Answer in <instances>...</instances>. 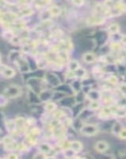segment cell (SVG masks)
I'll return each instance as SVG.
<instances>
[{
  "label": "cell",
  "mask_w": 126,
  "mask_h": 159,
  "mask_svg": "<svg viewBox=\"0 0 126 159\" xmlns=\"http://www.w3.org/2000/svg\"><path fill=\"white\" fill-rule=\"evenodd\" d=\"M22 94V88L18 85L12 84V85L8 86L5 91L3 95L6 96L7 99H14L17 98L20 96Z\"/></svg>",
  "instance_id": "obj_1"
},
{
  "label": "cell",
  "mask_w": 126,
  "mask_h": 159,
  "mask_svg": "<svg viewBox=\"0 0 126 159\" xmlns=\"http://www.w3.org/2000/svg\"><path fill=\"white\" fill-rule=\"evenodd\" d=\"M80 133L86 136H94L98 132V127L95 124H85L80 128Z\"/></svg>",
  "instance_id": "obj_2"
},
{
  "label": "cell",
  "mask_w": 126,
  "mask_h": 159,
  "mask_svg": "<svg viewBox=\"0 0 126 159\" xmlns=\"http://www.w3.org/2000/svg\"><path fill=\"white\" fill-rule=\"evenodd\" d=\"M106 21V19L103 16L95 14L89 17L86 20V23L90 25H101L103 24Z\"/></svg>",
  "instance_id": "obj_3"
},
{
  "label": "cell",
  "mask_w": 126,
  "mask_h": 159,
  "mask_svg": "<svg viewBox=\"0 0 126 159\" xmlns=\"http://www.w3.org/2000/svg\"><path fill=\"white\" fill-rule=\"evenodd\" d=\"M45 80L52 87H58L60 84V79L57 77L56 75H54L53 73H48L45 75Z\"/></svg>",
  "instance_id": "obj_4"
},
{
  "label": "cell",
  "mask_w": 126,
  "mask_h": 159,
  "mask_svg": "<svg viewBox=\"0 0 126 159\" xmlns=\"http://www.w3.org/2000/svg\"><path fill=\"white\" fill-rule=\"evenodd\" d=\"M0 20H2L3 22L6 23H10V22H15L17 20V15L14 13H2L0 14Z\"/></svg>",
  "instance_id": "obj_5"
},
{
  "label": "cell",
  "mask_w": 126,
  "mask_h": 159,
  "mask_svg": "<svg viewBox=\"0 0 126 159\" xmlns=\"http://www.w3.org/2000/svg\"><path fill=\"white\" fill-rule=\"evenodd\" d=\"M16 61H17V63H18L19 69H20L21 72L26 73V72H29V65L28 62H27L24 58H22V57H20Z\"/></svg>",
  "instance_id": "obj_6"
},
{
  "label": "cell",
  "mask_w": 126,
  "mask_h": 159,
  "mask_svg": "<svg viewBox=\"0 0 126 159\" xmlns=\"http://www.w3.org/2000/svg\"><path fill=\"white\" fill-rule=\"evenodd\" d=\"M52 93L50 90H41L39 93V98L41 102H47L50 100L52 96Z\"/></svg>",
  "instance_id": "obj_7"
},
{
  "label": "cell",
  "mask_w": 126,
  "mask_h": 159,
  "mask_svg": "<svg viewBox=\"0 0 126 159\" xmlns=\"http://www.w3.org/2000/svg\"><path fill=\"white\" fill-rule=\"evenodd\" d=\"M108 148H109V144L105 141H98V143H96L95 144V149L100 153L105 152L106 150H107Z\"/></svg>",
  "instance_id": "obj_8"
},
{
  "label": "cell",
  "mask_w": 126,
  "mask_h": 159,
  "mask_svg": "<svg viewBox=\"0 0 126 159\" xmlns=\"http://www.w3.org/2000/svg\"><path fill=\"white\" fill-rule=\"evenodd\" d=\"M2 73H3L4 77H6V78H12L15 75V71L10 67L4 66L3 70H2Z\"/></svg>",
  "instance_id": "obj_9"
},
{
  "label": "cell",
  "mask_w": 126,
  "mask_h": 159,
  "mask_svg": "<svg viewBox=\"0 0 126 159\" xmlns=\"http://www.w3.org/2000/svg\"><path fill=\"white\" fill-rule=\"evenodd\" d=\"M101 97V94L97 90H90L87 93V98L90 100H99Z\"/></svg>",
  "instance_id": "obj_10"
},
{
  "label": "cell",
  "mask_w": 126,
  "mask_h": 159,
  "mask_svg": "<svg viewBox=\"0 0 126 159\" xmlns=\"http://www.w3.org/2000/svg\"><path fill=\"white\" fill-rule=\"evenodd\" d=\"M82 60L85 63L91 64L96 60V57L93 53H86L82 56Z\"/></svg>",
  "instance_id": "obj_11"
},
{
  "label": "cell",
  "mask_w": 126,
  "mask_h": 159,
  "mask_svg": "<svg viewBox=\"0 0 126 159\" xmlns=\"http://www.w3.org/2000/svg\"><path fill=\"white\" fill-rule=\"evenodd\" d=\"M70 148L77 154L80 152L82 149V144L79 141H72L70 143Z\"/></svg>",
  "instance_id": "obj_12"
},
{
  "label": "cell",
  "mask_w": 126,
  "mask_h": 159,
  "mask_svg": "<svg viewBox=\"0 0 126 159\" xmlns=\"http://www.w3.org/2000/svg\"><path fill=\"white\" fill-rule=\"evenodd\" d=\"M52 149V146L48 143H41V145L39 146V150H40V152H41V154H44V155L48 154Z\"/></svg>",
  "instance_id": "obj_13"
},
{
  "label": "cell",
  "mask_w": 126,
  "mask_h": 159,
  "mask_svg": "<svg viewBox=\"0 0 126 159\" xmlns=\"http://www.w3.org/2000/svg\"><path fill=\"white\" fill-rule=\"evenodd\" d=\"M44 109L48 112H54V111L57 110V104L54 101H48L45 102V105H44Z\"/></svg>",
  "instance_id": "obj_14"
},
{
  "label": "cell",
  "mask_w": 126,
  "mask_h": 159,
  "mask_svg": "<svg viewBox=\"0 0 126 159\" xmlns=\"http://www.w3.org/2000/svg\"><path fill=\"white\" fill-rule=\"evenodd\" d=\"M108 31L111 35L117 34L120 31V26L117 23H112L108 26Z\"/></svg>",
  "instance_id": "obj_15"
},
{
  "label": "cell",
  "mask_w": 126,
  "mask_h": 159,
  "mask_svg": "<svg viewBox=\"0 0 126 159\" xmlns=\"http://www.w3.org/2000/svg\"><path fill=\"white\" fill-rule=\"evenodd\" d=\"M16 129H19V130H23V128H25V125H26V121L25 120V119H23L22 117L17 118L15 120Z\"/></svg>",
  "instance_id": "obj_16"
},
{
  "label": "cell",
  "mask_w": 126,
  "mask_h": 159,
  "mask_svg": "<svg viewBox=\"0 0 126 159\" xmlns=\"http://www.w3.org/2000/svg\"><path fill=\"white\" fill-rule=\"evenodd\" d=\"M80 67V64H79V61H77L76 60H69L68 63H67V68H68V70L72 71V72H76V70L79 69Z\"/></svg>",
  "instance_id": "obj_17"
},
{
  "label": "cell",
  "mask_w": 126,
  "mask_h": 159,
  "mask_svg": "<svg viewBox=\"0 0 126 159\" xmlns=\"http://www.w3.org/2000/svg\"><path fill=\"white\" fill-rule=\"evenodd\" d=\"M48 10H49L52 17H57V16L60 15V13H61V9L57 6H51L50 8L48 9Z\"/></svg>",
  "instance_id": "obj_18"
},
{
  "label": "cell",
  "mask_w": 126,
  "mask_h": 159,
  "mask_svg": "<svg viewBox=\"0 0 126 159\" xmlns=\"http://www.w3.org/2000/svg\"><path fill=\"white\" fill-rule=\"evenodd\" d=\"M100 103L98 102V100H91L90 103H89V110L91 111H96L98 110L100 108Z\"/></svg>",
  "instance_id": "obj_19"
},
{
  "label": "cell",
  "mask_w": 126,
  "mask_h": 159,
  "mask_svg": "<svg viewBox=\"0 0 126 159\" xmlns=\"http://www.w3.org/2000/svg\"><path fill=\"white\" fill-rule=\"evenodd\" d=\"M51 18H52V15H51V14L48 10H44L43 12H41V14H40V19H41L42 22H44V21H49Z\"/></svg>",
  "instance_id": "obj_20"
},
{
  "label": "cell",
  "mask_w": 126,
  "mask_h": 159,
  "mask_svg": "<svg viewBox=\"0 0 126 159\" xmlns=\"http://www.w3.org/2000/svg\"><path fill=\"white\" fill-rule=\"evenodd\" d=\"M76 153L71 148H67V149H64L63 151V154H64V157L67 158H75L76 157Z\"/></svg>",
  "instance_id": "obj_21"
},
{
  "label": "cell",
  "mask_w": 126,
  "mask_h": 159,
  "mask_svg": "<svg viewBox=\"0 0 126 159\" xmlns=\"http://www.w3.org/2000/svg\"><path fill=\"white\" fill-rule=\"evenodd\" d=\"M20 13L22 16H29L33 14V10L30 8V7H23L21 10H20Z\"/></svg>",
  "instance_id": "obj_22"
},
{
  "label": "cell",
  "mask_w": 126,
  "mask_h": 159,
  "mask_svg": "<svg viewBox=\"0 0 126 159\" xmlns=\"http://www.w3.org/2000/svg\"><path fill=\"white\" fill-rule=\"evenodd\" d=\"M6 127L7 128V130L10 131V132H12L14 130H16V126H15V123H14V121L12 120H8L6 121Z\"/></svg>",
  "instance_id": "obj_23"
},
{
  "label": "cell",
  "mask_w": 126,
  "mask_h": 159,
  "mask_svg": "<svg viewBox=\"0 0 126 159\" xmlns=\"http://www.w3.org/2000/svg\"><path fill=\"white\" fill-rule=\"evenodd\" d=\"M74 73H75L76 77H80V78H83L86 76V70L82 69L81 67H79V69L76 70V72H74Z\"/></svg>",
  "instance_id": "obj_24"
},
{
  "label": "cell",
  "mask_w": 126,
  "mask_h": 159,
  "mask_svg": "<svg viewBox=\"0 0 126 159\" xmlns=\"http://www.w3.org/2000/svg\"><path fill=\"white\" fill-rule=\"evenodd\" d=\"M107 82L112 84V85H117L118 84V78L116 76L112 75V76H110L107 78Z\"/></svg>",
  "instance_id": "obj_25"
},
{
  "label": "cell",
  "mask_w": 126,
  "mask_h": 159,
  "mask_svg": "<svg viewBox=\"0 0 126 159\" xmlns=\"http://www.w3.org/2000/svg\"><path fill=\"white\" fill-rule=\"evenodd\" d=\"M117 116L119 117H124L126 115V110L124 109V108H117V110L115 111V114Z\"/></svg>",
  "instance_id": "obj_26"
},
{
  "label": "cell",
  "mask_w": 126,
  "mask_h": 159,
  "mask_svg": "<svg viewBox=\"0 0 126 159\" xmlns=\"http://www.w3.org/2000/svg\"><path fill=\"white\" fill-rule=\"evenodd\" d=\"M111 49L114 51H120L121 49V45L120 43H118V42H116V41H114L113 42L112 44H111Z\"/></svg>",
  "instance_id": "obj_27"
},
{
  "label": "cell",
  "mask_w": 126,
  "mask_h": 159,
  "mask_svg": "<svg viewBox=\"0 0 126 159\" xmlns=\"http://www.w3.org/2000/svg\"><path fill=\"white\" fill-rule=\"evenodd\" d=\"M10 42L12 43L13 45H18L21 44V38L19 37H17V36H14L11 39H10Z\"/></svg>",
  "instance_id": "obj_28"
},
{
  "label": "cell",
  "mask_w": 126,
  "mask_h": 159,
  "mask_svg": "<svg viewBox=\"0 0 126 159\" xmlns=\"http://www.w3.org/2000/svg\"><path fill=\"white\" fill-rule=\"evenodd\" d=\"M121 129H122L121 125H120L119 123H116L114 126V127H113V132H114L115 134H118Z\"/></svg>",
  "instance_id": "obj_29"
},
{
  "label": "cell",
  "mask_w": 126,
  "mask_h": 159,
  "mask_svg": "<svg viewBox=\"0 0 126 159\" xmlns=\"http://www.w3.org/2000/svg\"><path fill=\"white\" fill-rule=\"evenodd\" d=\"M14 36V34H13L12 32L10 31H6L3 34V38H6L7 40H9V41H10V39H11Z\"/></svg>",
  "instance_id": "obj_30"
},
{
  "label": "cell",
  "mask_w": 126,
  "mask_h": 159,
  "mask_svg": "<svg viewBox=\"0 0 126 159\" xmlns=\"http://www.w3.org/2000/svg\"><path fill=\"white\" fill-rule=\"evenodd\" d=\"M3 144L6 146V145H8V144H10V143H14V141H13V138L11 137L10 136H6L3 140Z\"/></svg>",
  "instance_id": "obj_31"
},
{
  "label": "cell",
  "mask_w": 126,
  "mask_h": 159,
  "mask_svg": "<svg viewBox=\"0 0 126 159\" xmlns=\"http://www.w3.org/2000/svg\"><path fill=\"white\" fill-rule=\"evenodd\" d=\"M105 60L108 64H114L115 62V58L111 55H107L105 57Z\"/></svg>",
  "instance_id": "obj_32"
},
{
  "label": "cell",
  "mask_w": 126,
  "mask_h": 159,
  "mask_svg": "<svg viewBox=\"0 0 126 159\" xmlns=\"http://www.w3.org/2000/svg\"><path fill=\"white\" fill-rule=\"evenodd\" d=\"M119 91L124 95H126V84H121L119 85Z\"/></svg>",
  "instance_id": "obj_33"
},
{
  "label": "cell",
  "mask_w": 126,
  "mask_h": 159,
  "mask_svg": "<svg viewBox=\"0 0 126 159\" xmlns=\"http://www.w3.org/2000/svg\"><path fill=\"white\" fill-rule=\"evenodd\" d=\"M7 98L4 95H0V107H3L6 103Z\"/></svg>",
  "instance_id": "obj_34"
},
{
  "label": "cell",
  "mask_w": 126,
  "mask_h": 159,
  "mask_svg": "<svg viewBox=\"0 0 126 159\" xmlns=\"http://www.w3.org/2000/svg\"><path fill=\"white\" fill-rule=\"evenodd\" d=\"M118 135L122 139H126V129L125 128H122L121 131L118 134Z\"/></svg>",
  "instance_id": "obj_35"
},
{
  "label": "cell",
  "mask_w": 126,
  "mask_h": 159,
  "mask_svg": "<svg viewBox=\"0 0 126 159\" xmlns=\"http://www.w3.org/2000/svg\"><path fill=\"white\" fill-rule=\"evenodd\" d=\"M72 3L74 5H76V6H80L83 5V3H84V0H72Z\"/></svg>",
  "instance_id": "obj_36"
},
{
  "label": "cell",
  "mask_w": 126,
  "mask_h": 159,
  "mask_svg": "<svg viewBox=\"0 0 126 159\" xmlns=\"http://www.w3.org/2000/svg\"><path fill=\"white\" fill-rule=\"evenodd\" d=\"M120 41L121 44H123L124 45H126V34L121 35V36Z\"/></svg>",
  "instance_id": "obj_37"
},
{
  "label": "cell",
  "mask_w": 126,
  "mask_h": 159,
  "mask_svg": "<svg viewBox=\"0 0 126 159\" xmlns=\"http://www.w3.org/2000/svg\"><path fill=\"white\" fill-rule=\"evenodd\" d=\"M7 158L9 159H17L18 158V156L16 154H14V153H12V154H10L9 155H7V157H6Z\"/></svg>",
  "instance_id": "obj_38"
},
{
  "label": "cell",
  "mask_w": 126,
  "mask_h": 159,
  "mask_svg": "<svg viewBox=\"0 0 126 159\" xmlns=\"http://www.w3.org/2000/svg\"><path fill=\"white\" fill-rule=\"evenodd\" d=\"M5 3H6V1H5V0H0V6H4Z\"/></svg>",
  "instance_id": "obj_39"
},
{
  "label": "cell",
  "mask_w": 126,
  "mask_h": 159,
  "mask_svg": "<svg viewBox=\"0 0 126 159\" xmlns=\"http://www.w3.org/2000/svg\"><path fill=\"white\" fill-rule=\"evenodd\" d=\"M124 12L126 13V5H125V9H124Z\"/></svg>",
  "instance_id": "obj_40"
},
{
  "label": "cell",
  "mask_w": 126,
  "mask_h": 159,
  "mask_svg": "<svg viewBox=\"0 0 126 159\" xmlns=\"http://www.w3.org/2000/svg\"><path fill=\"white\" fill-rule=\"evenodd\" d=\"M0 61H1V56H0Z\"/></svg>",
  "instance_id": "obj_41"
},
{
  "label": "cell",
  "mask_w": 126,
  "mask_h": 159,
  "mask_svg": "<svg viewBox=\"0 0 126 159\" xmlns=\"http://www.w3.org/2000/svg\"><path fill=\"white\" fill-rule=\"evenodd\" d=\"M48 1H49V2H50V1H52V0H48Z\"/></svg>",
  "instance_id": "obj_42"
},
{
  "label": "cell",
  "mask_w": 126,
  "mask_h": 159,
  "mask_svg": "<svg viewBox=\"0 0 126 159\" xmlns=\"http://www.w3.org/2000/svg\"><path fill=\"white\" fill-rule=\"evenodd\" d=\"M68 1H72V0H68Z\"/></svg>",
  "instance_id": "obj_43"
}]
</instances>
